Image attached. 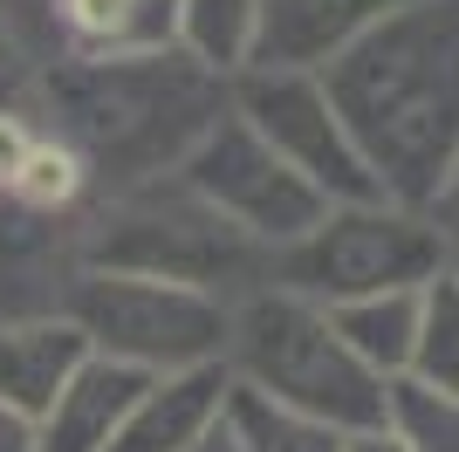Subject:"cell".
I'll return each instance as SVG.
<instances>
[{
	"mask_svg": "<svg viewBox=\"0 0 459 452\" xmlns=\"http://www.w3.org/2000/svg\"><path fill=\"white\" fill-rule=\"evenodd\" d=\"M316 75L377 192L425 213L459 158V0H404Z\"/></svg>",
	"mask_w": 459,
	"mask_h": 452,
	"instance_id": "obj_1",
	"label": "cell"
},
{
	"mask_svg": "<svg viewBox=\"0 0 459 452\" xmlns=\"http://www.w3.org/2000/svg\"><path fill=\"white\" fill-rule=\"evenodd\" d=\"M41 110L90 158L96 192H131L172 178L199 151V137L233 110V83L186 48L82 56L41 69Z\"/></svg>",
	"mask_w": 459,
	"mask_h": 452,
	"instance_id": "obj_2",
	"label": "cell"
},
{
	"mask_svg": "<svg viewBox=\"0 0 459 452\" xmlns=\"http://www.w3.org/2000/svg\"><path fill=\"white\" fill-rule=\"evenodd\" d=\"M82 267L178 282L220 301H240L274 282V254L247 240L227 213H212L178 171L131 192H103L96 213L82 220Z\"/></svg>",
	"mask_w": 459,
	"mask_h": 452,
	"instance_id": "obj_3",
	"label": "cell"
},
{
	"mask_svg": "<svg viewBox=\"0 0 459 452\" xmlns=\"http://www.w3.org/2000/svg\"><path fill=\"white\" fill-rule=\"evenodd\" d=\"M227 370L240 391L268 397L281 412H302L316 425H329V432L384 425V377L336 336L323 301L295 295V288L268 282L233 301Z\"/></svg>",
	"mask_w": 459,
	"mask_h": 452,
	"instance_id": "obj_4",
	"label": "cell"
},
{
	"mask_svg": "<svg viewBox=\"0 0 459 452\" xmlns=\"http://www.w3.org/2000/svg\"><path fill=\"white\" fill-rule=\"evenodd\" d=\"M439 267H446V240L419 206L350 199V206H329L302 240H288L274 254V288H295V295L336 309L357 295L425 288Z\"/></svg>",
	"mask_w": 459,
	"mask_h": 452,
	"instance_id": "obj_5",
	"label": "cell"
},
{
	"mask_svg": "<svg viewBox=\"0 0 459 452\" xmlns=\"http://www.w3.org/2000/svg\"><path fill=\"white\" fill-rule=\"evenodd\" d=\"M62 316L76 322L90 357H110V363H131L144 377H165V370H192V363H227L233 301L178 288V282L82 267V282L69 288Z\"/></svg>",
	"mask_w": 459,
	"mask_h": 452,
	"instance_id": "obj_6",
	"label": "cell"
},
{
	"mask_svg": "<svg viewBox=\"0 0 459 452\" xmlns=\"http://www.w3.org/2000/svg\"><path fill=\"white\" fill-rule=\"evenodd\" d=\"M178 178H186L212 213H227L247 240H261L268 254H281L288 240H302L308 226L329 213V199L308 186L302 171H288L281 158H274V144L254 131L240 110H227L199 137V151L178 165Z\"/></svg>",
	"mask_w": 459,
	"mask_h": 452,
	"instance_id": "obj_7",
	"label": "cell"
},
{
	"mask_svg": "<svg viewBox=\"0 0 459 452\" xmlns=\"http://www.w3.org/2000/svg\"><path fill=\"white\" fill-rule=\"evenodd\" d=\"M233 110L247 117L254 131L274 144V158L288 171H302L329 206L384 199L377 171L364 165V151H357L350 124L336 117V103H329L316 69H247V75H233Z\"/></svg>",
	"mask_w": 459,
	"mask_h": 452,
	"instance_id": "obj_8",
	"label": "cell"
},
{
	"mask_svg": "<svg viewBox=\"0 0 459 452\" xmlns=\"http://www.w3.org/2000/svg\"><path fill=\"white\" fill-rule=\"evenodd\" d=\"M35 69L82 56H144L178 48V0H0Z\"/></svg>",
	"mask_w": 459,
	"mask_h": 452,
	"instance_id": "obj_9",
	"label": "cell"
},
{
	"mask_svg": "<svg viewBox=\"0 0 459 452\" xmlns=\"http://www.w3.org/2000/svg\"><path fill=\"white\" fill-rule=\"evenodd\" d=\"M82 282V220H35L0 206V322H48Z\"/></svg>",
	"mask_w": 459,
	"mask_h": 452,
	"instance_id": "obj_10",
	"label": "cell"
},
{
	"mask_svg": "<svg viewBox=\"0 0 459 452\" xmlns=\"http://www.w3.org/2000/svg\"><path fill=\"white\" fill-rule=\"evenodd\" d=\"M404 0H261L254 69H329Z\"/></svg>",
	"mask_w": 459,
	"mask_h": 452,
	"instance_id": "obj_11",
	"label": "cell"
},
{
	"mask_svg": "<svg viewBox=\"0 0 459 452\" xmlns=\"http://www.w3.org/2000/svg\"><path fill=\"white\" fill-rule=\"evenodd\" d=\"M227 397H233L227 363H192V370L152 377L110 452H186V446H199L227 418Z\"/></svg>",
	"mask_w": 459,
	"mask_h": 452,
	"instance_id": "obj_12",
	"label": "cell"
},
{
	"mask_svg": "<svg viewBox=\"0 0 459 452\" xmlns=\"http://www.w3.org/2000/svg\"><path fill=\"white\" fill-rule=\"evenodd\" d=\"M152 377L131 370V363H110V357H82L69 370V384L56 391V404L35 418V446L41 452H110L131 404L144 397Z\"/></svg>",
	"mask_w": 459,
	"mask_h": 452,
	"instance_id": "obj_13",
	"label": "cell"
},
{
	"mask_svg": "<svg viewBox=\"0 0 459 452\" xmlns=\"http://www.w3.org/2000/svg\"><path fill=\"white\" fill-rule=\"evenodd\" d=\"M82 357H90V343L76 336V322H69V316L0 322V404L21 412V418H41Z\"/></svg>",
	"mask_w": 459,
	"mask_h": 452,
	"instance_id": "obj_14",
	"label": "cell"
},
{
	"mask_svg": "<svg viewBox=\"0 0 459 452\" xmlns=\"http://www.w3.org/2000/svg\"><path fill=\"white\" fill-rule=\"evenodd\" d=\"M336 336L370 363V370L391 384V377L411 370V343H419V288H391V295H357L329 309Z\"/></svg>",
	"mask_w": 459,
	"mask_h": 452,
	"instance_id": "obj_15",
	"label": "cell"
},
{
	"mask_svg": "<svg viewBox=\"0 0 459 452\" xmlns=\"http://www.w3.org/2000/svg\"><path fill=\"white\" fill-rule=\"evenodd\" d=\"M178 48L212 75H247L261 41V0H178Z\"/></svg>",
	"mask_w": 459,
	"mask_h": 452,
	"instance_id": "obj_16",
	"label": "cell"
},
{
	"mask_svg": "<svg viewBox=\"0 0 459 452\" xmlns=\"http://www.w3.org/2000/svg\"><path fill=\"white\" fill-rule=\"evenodd\" d=\"M384 425L404 439V452H459V391H439L425 377H391Z\"/></svg>",
	"mask_w": 459,
	"mask_h": 452,
	"instance_id": "obj_17",
	"label": "cell"
},
{
	"mask_svg": "<svg viewBox=\"0 0 459 452\" xmlns=\"http://www.w3.org/2000/svg\"><path fill=\"white\" fill-rule=\"evenodd\" d=\"M404 377L459 391V282H453V267H439L419 288V343H411V370Z\"/></svg>",
	"mask_w": 459,
	"mask_h": 452,
	"instance_id": "obj_18",
	"label": "cell"
},
{
	"mask_svg": "<svg viewBox=\"0 0 459 452\" xmlns=\"http://www.w3.org/2000/svg\"><path fill=\"white\" fill-rule=\"evenodd\" d=\"M227 425L247 452H343V432H329V425H316L302 412H281V404L240 391V384L227 397Z\"/></svg>",
	"mask_w": 459,
	"mask_h": 452,
	"instance_id": "obj_19",
	"label": "cell"
},
{
	"mask_svg": "<svg viewBox=\"0 0 459 452\" xmlns=\"http://www.w3.org/2000/svg\"><path fill=\"white\" fill-rule=\"evenodd\" d=\"M28 96H41V69L28 56V41L14 35L7 7H0V103H28Z\"/></svg>",
	"mask_w": 459,
	"mask_h": 452,
	"instance_id": "obj_20",
	"label": "cell"
},
{
	"mask_svg": "<svg viewBox=\"0 0 459 452\" xmlns=\"http://www.w3.org/2000/svg\"><path fill=\"white\" fill-rule=\"evenodd\" d=\"M425 220L439 226L446 254H459V158L446 165V178H439V186H432V199H425Z\"/></svg>",
	"mask_w": 459,
	"mask_h": 452,
	"instance_id": "obj_21",
	"label": "cell"
},
{
	"mask_svg": "<svg viewBox=\"0 0 459 452\" xmlns=\"http://www.w3.org/2000/svg\"><path fill=\"white\" fill-rule=\"evenodd\" d=\"M0 452H41L35 446V418H21V412L0 404Z\"/></svg>",
	"mask_w": 459,
	"mask_h": 452,
	"instance_id": "obj_22",
	"label": "cell"
},
{
	"mask_svg": "<svg viewBox=\"0 0 459 452\" xmlns=\"http://www.w3.org/2000/svg\"><path fill=\"white\" fill-rule=\"evenodd\" d=\"M343 452H404V439L391 425H364V432H343Z\"/></svg>",
	"mask_w": 459,
	"mask_h": 452,
	"instance_id": "obj_23",
	"label": "cell"
},
{
	"mask_svg": "<svg viewBox=\"0 0 459 452\" xmlns=\"http://www.w3.org/2000/svg\"><path fill=\"white\" fill-rule=\"evenodd\" d=\"M186 452H247V446H240V439H233V425L220 418V425H212V432L199 439V446H186Z\"/></svg>",
	"mask_w": 459,
	"mask_h": 452,
	"instance_id": "obj_24",
	"label": "cell"
},
{
	"mask_svg": "<svg viewBox=\"0 0 459 452\" xmlns=\"http://www.w3.org/2000/svg\"><path fill=\"white\" fill-rule=\"evenodd\" d=\"M446 267H453V282H459V254H446Z\"/></svg>",
	"mask_w": 459,
	"mask_h": 452,
	"instance_id": "obj_25",
	"label": "cell"
}]
</instances>
